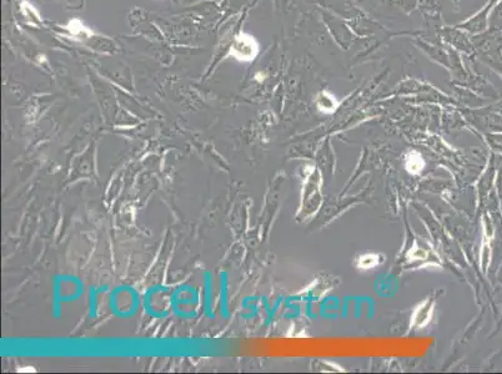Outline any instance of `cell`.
<instances>
[{"label":"cell","mask_w":502,"mask_h":374,"mask_svg":"<svg viewBox=\"0 0 502 374\" xmlns=\"http://www.w3.org/2000/svg\"><path fill=\"white\" fill-rule=\"evenodd\" d=\"M316 102H317V106H319V109L324 112L335 111V109H336L337 105H339L337 104L336 99H335V97L332 96L331 94H329L327 91L320 92L319 96H317V99H316Z\"/></svg>","instance_id":"3"},{"label":"cell","mask_w":502,"mask_h":374,"mask_svg":"<svg viewBox=\"0 0 502 374\" xmlns=\"http://www.w3.org/2000/svg\"><path fill=\"white\" fill-rule=\"evenodd\" d=\"M424 167V161L417 152H411L406 159V169L410 174H419Z\"/></svg>","instance_id":"4"},{"label":"cell","mask_w":502,"mask_h":374,"mask_svg":"<svg viewBox=\"0 0 502 374\" xmlns=\"http://www.w3.org/2000/svg\"><path fill=\"white\" fill-rule=\"evenodd\" d=\"M431 312H432V306L430 302H426V303L421 304V306L416 309V312H415L414 314V318H412L414 319V321H412L414 322V327L420 328V327L426 326L430 321Z\"/></svg>","instance_id":"2"},{"label":"cell","mask_w":502,"mask_h":374,"mask_svg":"<svg viewBox=\"0 0 502 374\" xmlns=\"http://www.w3.org/2000/svg\"><path fill=\"white\" fill-rule=\"evenodd\" d=\"M259 49V42L256 41V39L252 35L246 34V32H240L235 37V41L232 42L231 49H230V56H232L240 62H250L257 56Z\"/></svg>","instance_id":"1"},{"label":"cell","mask_w":502,"mask_h":374,"mask_svg":"<svg viewBox=\"0 0 502 374\" xmlns=\"http://www.w3.org/2000/svg\"><path fill=\"white\" fill-rule=\"evenodd\" d=\"M379 263V256L376 254H365V256L360 257L359 259V267L360 268H372Z\"/></svg>","instance_id":"5"}]
</instances>
